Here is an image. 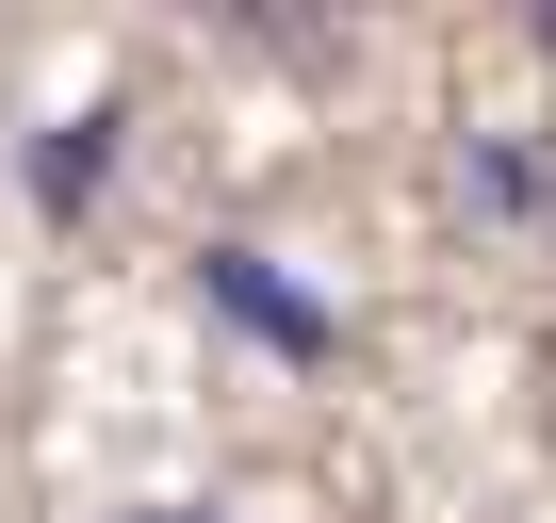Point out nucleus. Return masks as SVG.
<instances>
[{"label":"nucleus","mask_w":556,"mask_h":523,"mask_svg":"<svg viewBox=\"0 0 556 523\" xmlns=\"http://www.w3.org/2000/svg\"><path fill=\"white\" fill-rule=\"evenodd\" d=\"M115 523H213V507H115Z\"/></svg>","instance_id":"nucleus-3"},{"label":"nucleus","mask_w":556,"mask_h":523,"mask_svg":"<svg viewBox=\"0 0 556 523\" xmlns=\"http://www.w3.org/2000/svg\"><path fill=\"white\" fill-rule=\"evenodd\" d=\"M99 180H115V115H66V131L34 148V196H50V213H83Z\"/></svg>","instance_id":"nucleus-2"},{"label":"nucleus","mask_w":556,"mask_h":523,"mask_svg":"<svg viewBox=\"0 0 556 523\" xmlns=\"http://www.w3.org/2000/svg\"><path fill=\"white\" fill-rule=\"evenodd\" d=\"M197 279H213V311H245V328H262V344H295V360H312V344H328V311H312V295H295V279H262V245H213V262H197Z\"/></svg>","instance_id":"nucleus-1"},{"label":"nucleus","mask_w":556,"mask_h":523,"mask_svg":"<svg viewBox=\"0 0 556 523\" xmlns=\"http://www.w3.org/2000/svg\"><path fill=\"white\" fill-rule=\"evenodd\" d=\"M540 50H556V17H540Z\"/></svg>","instance_id":"nucleus-4"}]
</instances>
